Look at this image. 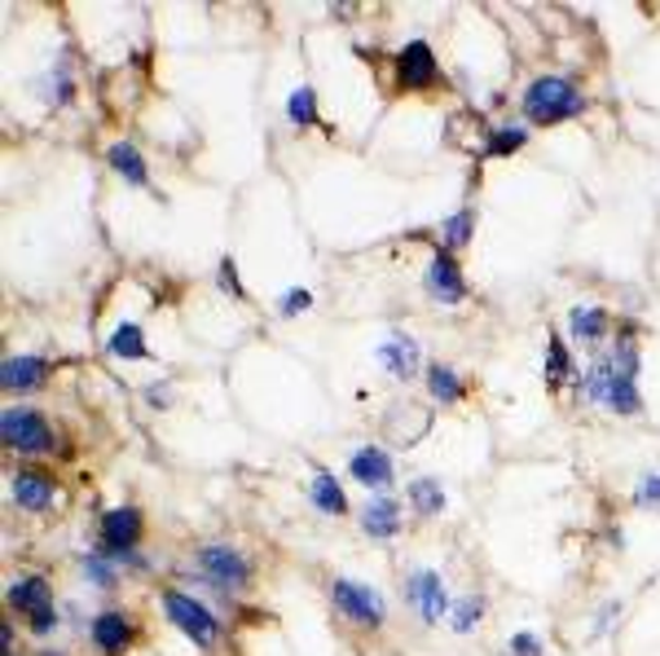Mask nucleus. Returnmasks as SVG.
<instances>
[{"instance_id":"f257e3e1","label":"nucleus","mask_w":660,"mask_h":656,"mask_svg":"<svg viewBox=\"0 0 660 656\" xmlns=\"http://www.w3.org/2000/svg\"><path fill=\"white\" fill-rule=\"evenodd\" d=\"M185 590H212L225 608H234L255 586V564L234 542H198L194 568H177Z\"/></svg>"},{"instance_id":"f03ea898","label":"nucleus","mask_w":660,"mask_h":656,"mask_svg":"<svg viewBox=\"0 0 660 656\" xmlns=\"http://www.w3.org/2000/svg\"><path fill=\"white\" fill-rule=\"evenodd\" d=\"M520 115L528 124H537V128H555L564 120L585 115V93L568 76H537L520 93Z\"/></svg>"},{"instance_id":"7ed1b4c3","label":"nucleus","mask_w":660,"mask_h":656,"mask_svg":"<svg viewBox=\"0 0 660 656\" xmlns=\"http://www.w3.org/2000/svg\"><path fill=\"white\" fill-rule=\"evenodd\" d=\"M577 397L585 401V406H599V410H607V415H621V419H634V415H642V397H638V380H625V375H616L599 353H594V362H590V371L577 380Z\"/></svg>"},{"instance_id":"20e7f679","label":"nucleus","mask_w":660,"mask_h":656,"mask_svg":"<svg viewBox=\"0 0 660 656\" xmlns=\"http://www.w3.org/2000/svg\"><path fill=\"white\" fill-rule=\"evenodd\" d=\"M159 603H163V617H168L198 652H212V647L220 643L225 621H220L194 590H185V586H163V590H159Z\"/></svg>"},{"instance_id":"39448f33","label":"nucleus","mask_w":660,"mask_h":656,"mask_svg":"<svg viewBox=\"0 0 660 656\" xmlns=\"http://www.w3.org/2000/svg\"><path fill=\"white\" fill-rule=\"evenodd\" d=\"M326 595H330V608H335L349 625L366 630V634H375V630H384V625H388V599H384V590H375L371 581L335 577Z\"/></svg>"},{"instance_id":"423d86ee","label":"nucleus","mask_w":660,"mask_h":656,"mask_svg":"<svg viewBox=\"0 0 660 656\" xmlns=\"http://www.w3.org/2000/svg\"><path fill=\"white\" fill-rule=\"evenodd\" d=\"M0 441H5L10 454H23V459H41V454L58 450L54 423L41 410H27V406H10L5 415H0Z\"/></svg>"},{"instance_id":"0eeeda50","label":"nucleus","mask_w":660,"mask_h":656,"mask_svg":"<svg viewBox=\"0 0 660 656\" xmlns=\"http://www.w3.org/2000/svg\"><path fill=\"white\" fill-rule=\"evenodd\" d=\"M401 590H406V603L419 612V621H423V625H441V621H450L454 599H450L445 577H441L436 568H410V573L401 577Z\"/></svg>"},{"instance_id":"6e6552de","label":"nucleus","mask_w":660,"mask_h":656,"mask_svg":"<svg viewBox=\"0 0 660 656\" xmlns=\"http://www.w3.org/2000/svg\"><path fill=\"white\" fill-rule=\"evenodd\" d=\"M392 71H397V84H401L406 93H423V89H432V84L441 80V67H436V54H432L428 41L401 45L397 58H392Z\"/></svg>"},{"instance_id":"1a4fd4ad","label":"nucleus","mask_w":660,"mask_h":656,"mask_svg":"<svg viewBox=\"0 0 660 656\" xmlns=\"http://www.w3.org/2000/svg\"><path fill=\"white\" fill-rule=\"evenodd\" d=\"M137 621L124 612V608H102L93 621H89V643L98 647V656H124L133 643H137Z\"/></svg>"},{"instance_id":"9d476101","label":"nucleus","mask_w":660,"mask_h":656,"mask_svg":"<svg viewBox=\"0 0 660 656\" xmlns=\"http://www.w3.org/2000/svg\"><path fill=\"white\" fill-rule=\"evenodd\" d=\"M423 291L436 299V304H463L467 299V278H463V264L454 260V251H432L428 269H423Z\"/></svg>"},{"instance_id":"9b49d317","label":"nucleus","mask_w":660,"mask_h":656,"mask_svg":"<svg viewBox=\"0 0 660 656\" xmlns=\"http://www.w3.org/2000/svg\"><path fill=\"white\" fill-rule=\"evenodd\" d=\"M54 375V362L49 358H36V353H10L0 362V388L14 393V397H32L49 384Z\"/></svg>"},{"instance_id":"f8f14e48","label":"nucleus","mask_w":660,"mask_h":656,"mask_svg":"<svg viewBox=\"0 0 660 656\" xmlns=\"http://www.w3.org/2000/svg\"><path fill=\"white\" fill-rule=\"evenodd\" d=\"M349 476L371 494H388L397 485V467H392V454L384 445H357L349 459Z\"/></svg>"},{"instance_id":"ddd939ff","label":"nucleus","mask_w":660,"mask_h":656,"mask_svg":"<svg viewBox=\"0 0 660 656\" xmlns=\"http://www.w3.org/2000/svg\"><path fill=\"white\" fill-rule=\"evenodd\" d=\"M10 498H14V507H23V511H32V516H45V511L54 507V498H58V485H54V476L41 472V467H19V472L10 476Z\"/></svg>"},{"instance_id":"4468645a","label":"nucleus","mask_w":660,"mask_h":656,"mask_svg":"<svg viewBox=\"0 0 660 656\" xmlns=\"http://www.w3.org/2000/svg\"><path fill=\"white\" fill-rule=\"evenodd\" d=\"M379 366H384L397 384H410V380L423 371V349H419V340L406 336V331H392V336L379 344Z\"/></svg>"},{"instance_id":"2eb2a0df","label":"nucleus","mask_w":660,"mask_h":656,"mask_svg":"<svg viewBox=\"0 0 660 656\" xmlns=\"http://www.w3.org/2000/svg\"><path fill=\"white\" fill-rule=\"evenodd\" d=\"M568 336H572V344H581V349H599V344L612 336V313H607L603 304H577V308L568 313Z\"/></svg>"},{"instance_id":"dca6fc26","label":"nucleus","mask_w":660,"mask_h":656,"mask_svg":"<svg viewBox=\"0 0 660 656\" xmlns=\"http://www.w3.org/2000/svg\"><path fill=\"white\" fill-rule=\"evenodd\" d=\"M362 533L375 542H392L401 533V502L392 494H371L362 507Z\"/></svg>"},{"instance_id":"f3484780","label":"nucleus","mask_w":660,"mask_h":656,"mask_svg":"<svg viewBox=\"0 0 660 656\" xmlns=\"http://www.w3.org/2000/svg\"><path fill=\"white\" fill-rule=\"evenodd\" d=\"M45 603H54V586H49V577H41V573H27V577L10 581V590H5V608L19 612L23 621H27L36 608H45Z\"/></svg>"},{"instance_id":"a211bd4d","label":"nucleus","mask_w":660,"mask_h":656,"mask_svg":"<svg viewBox=\"0 0 660 656\" xmlns=\"http://www.w3.org/2000/svg\"><path fill=\"white\" fill-rule=\"evenodd\" d=\"M308 502H312V511H321V516H349V494H344L340 476H335V472H326V467L312 472Z\"/></svg>"},{"instance_id":"6ab92c4d","label":"nucleus","mask_w":660,"mask_h":656,"mask_svg":"<svg viewBox=\"0 0 660 656\" xmlns=\"http://www.w3.org/2000/svg\"><path fill=\"white\" fill-rule=\"evenodd\" d=\"M106 163H111L128 185H137V190L150 185V163L141 159V150H137L133 142H111V146H106Z\"/></svg>"},{"instance_id":"aec40b11","label":"nucleus","mask_w":660,"mask_h":656,"mask_svg":"<svg viewBox=\"0 0 660 656\" xmlns=\"http://www.w3.org/2000/svg\"><path fill=\"white\" fill-rule=\"evenodd\" d=\"M423 380H428V397H432V401H441V406H454V401H463V397H467L463 375H458L454 366H445V362H428Z\"/></svg>"},{"instance_id":"412c9836","label":"nucleus","mask_w":660,"mask_h":656,"mask_svg":"<svg viewBox=\"0 0 660 656\" xmlns=\"http://www.w3.org/2000/svg\"><path fill=\"white\" fill-rule=\"evenodd\" d=\"M406 502L414 507V516L436 520V516L445 511V485H441L436 476H414V480L406 485Z\"/></svg>"},{"instance_id":"4be33fe9","label":"nucleus","mask_w":660,"mask_h":656,"mask_svg":"<svg viewBox=\"0 0 660 656\" xmlns=\"http://www.w3.org/2000/svg\"><path fill=\"white\" fill-rule=\"evenodd\" d=\"M106 353L120 358V362H146V358H150L146 331H141L137 321H120V326H115V336H111V344H106Z\"/></svg>"},{"instance_id":"5701e85b","label":"nucleus","mask_w":660,"mask_h":656,"mask_svg":"<svg viewBox=\"0 0 660 656\" xmlns=\"http://www.w3.org/2000/svg\"><path fill=\"white\" fill-rule=\"evenodd\" d=\"M476 220H480V212L476 207H458L445 225H441V251H463V247H471V238H476Z\"/></svg>"},{"instance_id":"b1692460","label":"nucleus","mask_w":660,"mask_h":656,"mask_svg":"<svg viewBox=\"0 0 660 656\" xmlns=\"http://www.w3.org/2000/svg\"><path fill=\"white\" fill-rule=\"evenodd\" d=\"M568 375H572V353H568L564 336L550 331V336H546V388L559 393V388L568 384Z\"/></svg>"},{"instance_id":"393cba45","label":"nucleus","mask_w":660,"mask_h":656,"mask_svg":"<svg viewBox=\"0 0 660 656\" xmlns=\"http://www.w3.org/2000/svg\"><path fill=\"white\" fill-rule=\"evenodd\" d=\"M528 146V128L524 124H502L485 137V155L489 159H507V155H520Z\"/></svg>"},{"instance_id":"a878e982","label":"nucleus","mask_w":660,"mask_h":656,"mask_svg":"<svg viewBox=\"0 0 660 656\" xmlns=\"http://www.w3.org/2000/svg\"><path fill=\"white\" fill-rule=\"evenodd\" d=\"M80 573H84V581L93 586V590H102V595H111L115 586H120V564H111L106 555H98V551H89L84 559H80Z\"/></svg>"},{"instance_id":"bb28decb","label":"nucleus","mask_w":660,"mask_h":656,"mask_svg":"<svg viewBox=\"0 0 660 656\" xmlns=\"http://www.w3.org/2000/svg\"><path fill=\"white\" fill-rule=\"evenodd\" d=\"M480 621H485V595H463V599H454V608H450V630H454V634H471Z\"/></svg>"},{"instance_id":"cd10ccee","label":"nucleus","mask_w":660,"mask_h":656,"mask_svg":"<svg viewBox=\"0 0 660 656\" xmlns=\"http://www.w3.org/2000/svg\"><path fill=\"white\" fill-rule=\"evenodd\" d=\"M286 120H291L295 128H312V124H317V93H312L308 84L291 89V98H286Z\"/></svg>"},{"instance_id":"c85d7f7f","label":"nucleus","mask_w":660,"mask_h":656,"mask_svg":"<svg viewBox=\"0 0 660 656\" xmlns=\"http://www.w3.org/2000/svg\"><path fill=\"white\" fill-rule=\"evenodd\" d=\"M62 608L58 603H45V608H36L32 617H27V634L32 638H49V634H58V625H62Z\"/></svg>"},{"instance_id":"c756f323","label":"nucleus","mask_w":660,"mask_h":656,"mask_svg":"<svg viewBox=\"0 0 660 656\" xmlns=\"http://www.w3.org/2000/svg\"><path fill=\"white\" fill-rule=\"evenodd\" d=\"M216 286H220L225 295H234V299H247V286L238 282V264H234V256H220V264H216Z\"/></svg>"},{"instance_id":"7c9ffc66","label":"nucleus","mask_w":660,"mask_h":656,"mask_svg":"<svg viewBox=\"0 0 660 656\" xmlns=\"http://www.w3.org/2000/svg\"><path fill=\"white\" fill-rule=\"evenodd\" d=\"M634 502H638V507H656V511H660V472L638 476V485H634Z\"/></svg>"},{"instance_id":"2f4dec72","label":"nucleus","mask_w":660,"mask_h":656,"mask_svg":"<svg viewBox=\"0 0 660 656\" xmlns=\"http://www.w3.org/2000/svg\"><path fill=\"white\" fill-rule=\"evenodd\" d=\"M304 308H312V291H304V286H291V291L277 299V313H282V317H299Z\"/></svg>"},{"instance_id":"473e14b6","label":"nucleus","mask_w":660,"mask_h":656,"mask_svg":"<svg viewBox=\"0 0 660 656\" xmlns=\"http://www.w3.org/2000/svg\"><path fill=\"white\" fill-rule=\"evenodd\" d=\"M507 652H511V656H546V647H542V638H537L533 630L511 634V638H507Z\"/></svg>"},{"instance_id":"72a5a7b5","label":"nucleus","mask_w":660,"mask_h":656,"mask_svg":"<svg viewBox=\"0 0 660 656\" xmlns=\"http://www.w3.org/2000/svg\"><path fill=\"white\" fill-rule=\"evenodd\" d=\"M168 388H172L168 380L146 384V406H150V410H168V401H172V393H168Z\"/></svg>"},{"instance_id":"f704fd0d","label":"nucleus","mask_w":660,"mask_h":656,"mask_svg":"<svg viewBox=\"0 0 660 656\" xmlns=\"http://www.w3.org/2000/svg\"><path fill=\"white\" fill-rule=\"evenodd\" d=\"M616 617H621V599H607V603H603V612H599V621H594V634H603Z\"/></svg>"},{"instance_id":"c9c22d12","label":"nucleus","mask_w":660,"mask_h":656,"mask_svg":"<svg viewBox=\"0 0 660 656\" xmlns=\"http://www.w3.org/2000/svg\"><path fill=\"white\" fill-rule=\"evenodd\" d=\"M0 647H5V656L14 652V621L5 617V625H0Z\"/></svg>"},{"instance_id":"e433bc0d","label":"nucleus","mask_w":660,"mask_h":656,"mask_svg":"<svg viewBox=\"0 0 660 656\" xmlns=\"http://www.w3.org/2000/svg\"><path fill=\"white\" fill-rule=\"evenodd\" d=\"M36 656H67V652H58V647H41Z\"/></svg>"},{"instance_id":"4c0bfd02","label":"nucleus","mask_w":660,"mask_h":656,"mask_svg":"<svg viewBox=\"0 0 660 656\" xmlns=\"http://www.w3.org/2000/svg\"><path fill=\"white\" fill-rule=\"evenodd\" d=\"M10 656H14V652H10Z\"/></svg>"}]
</instances>
